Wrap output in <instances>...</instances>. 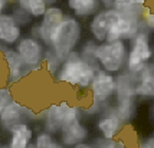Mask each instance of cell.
<instances>
[{"label": "cell", "instance_id": "1", "mask_svg": "<svg viewBox=\"0 0 154 148\" xmlns=\"http://www.w3.org/2000/svg\"><path fill=\"white\" fill-rule=\"evenodd\" d=\"M95 72L97 71L94 68H91L87 62L82 61L79 52L74 50L60 62L59 69L54 78L68 86L79 88L82 91H85L91 85Z\"/></svg>", "mask_w": 154, "mask_h": 148}, {"label": "cell", "instance_id": "2", "mask_svg": "<svg viewBox=\"0 0 154 148\" xmlns=\"http://www.w3.org/2000/svg\"><path fill=\"white\" fill-rule=\"evenodd\" d=\"M82 38V25L74 16H65L59 27L51 38L48 49L62 62L71 52L76 50V46Z\"/></svg>", "mask_w": 154, "mask_h": 148}, {"label": "cell", "instance_id": "3", "mask_svg": "<svg viewBox=\"0 0 154 148\" xmlns=\"http://www.w3.org/2000/svg\"><path fill=\"white\" fill-rule=\"evenodd\" d=\"M128 55V45L124 41L102 42L97 45L95 49V61L100 69L108 74L115 75L125 69Z\"/></svg>", "mask_w": 154, "mask_h": 148}, {"label": "cell", "instance_id": "4", "mask_svg": "<svg viewBox=\"0 0 154 148\" xmlns=\"http://www.w3.org/2000/svg\"><path fill=\"white\" fill-rule=\"evenodd\" d=\"M150 33L146 27H141L138 33L128 43V55L125 62V71L133 75L140 74L143 68L153 59V49L150 43Z\"/></svg>", "mask_w": 154, "mask_h": 148}, {"label": "cell", "instance_id": "5", "mask_svg": "<svg viewBox=\"0 0 154 148\" xmlns=\"http://www.w3.org/2000/svg\"><path fill=\"white\" fill-rule=\"evenodd\" d=\"M91 92V105L88 108V114H97V111H102L107 108L108 102L112 101L115 96V75H111L98 69L94 74V78L89 85Z\"/></svg>", "mask_w": 154, "mask_h": 148}, {"label": "cell", "instance_id": "6", "mask_svg": "<svg viewBox=\"0 0 154 148\" xmlns=\"http://www.w3.org/2000/svg\"><path fill=\"white\" fill-rule=\"evenodd\" d=\"M43 131L49 134H58L63 124L74 119L82 118V109L76 105H71L66 101H60L59 104H52L43 112H40Z\"/></svg>", "mask_w": 154, "mask_h": 148}, {"label": "cell", "instance_id": "7", "mask_svg": "<svg viewBox=\"0 0 154 148\" xmlns=\"http://www.w3.org/2000/svg\"><path fill=\"white\" fill-rule=\"evenodd\" d=\"M65 12L63 9L59 6H49L46 9L45 14L40 17V23L36 25V26L32 27V32H30V36L40 41L45 46H49V42H51V38L52 35L55 33V30L59 27V25L62 23V20L65 19Z\"/></svg>", "mask_w": 154, "mask_h": 148}, {"label": "cell", "instance_id": "8", "mask_svg": "<svg viewBox=\"0 0 154 148\" xmlns=\"http://www.w3.org/2000/svg\"><path fill=\"white\" fill-rule=\"evenodd\" d=\"M14 50L17 52L27 69L35 71V69H39L43 63L46 46L32 36H25V38H20V41L16 43Z\"/></svg>", "mask_w": 154, "mask_h": 148}, {"label": "cell", "instance_id": "9", "mask_svg": "<svg viewBox=\"0 0 154 148\" xmlns=\"http://www.w3.org/2000/svg\"><path fill=\"white\" fill-rule=\"evenodd\" d=\"M141 27H146L143 25L140 17L137 16H121L118 20L114 23V26L111 27L109 33H108L105 42H114V41H124L130 42L135 35L138 33Z\"/></svg>", "mask_w": 154, "mask_h": 148}, {"label": "cell", "instance_id": "10", "mask_svg": "<svg viewBox=\"0 0 154 148\" xmlns=\"http://www.w3.org/2000/svg\"><path fill=\"white\" fill-rule=\"evenodd\" d=\"M118 17H120V14L112 9H101L89 20V25H88L89 33L92 35V38L97 42H100V43L105 42L111 27L118 20Z\"/></svg>", "mask_w": 154, "mask_h": 148}, {"label": "cell", "instance_id": "11", "mask_svg": "<svg viewBox=\"0 0 154 148\" xmlns=\"http://www.w3.org/2000/svg\"><path fill=\"white\" fill-rule=\"evenodd\" d=\"M59 144L63 147H75L76 144L87 142L89 138V131L82 119H74L63 124L59 129Z\"/></svg>", "mask_w": 154, "mask_h": 148}, {"label": "cell", "instance_id": "12", "mask_svg": "<svg viewBox=\"0 0 154 148\" xmlns=\"http://www.w3.org/2000/svg\"><path fill=\"white\" fill-rule=\"evenodd\" d=\"M35 118H36L35 112H32L27 107L14 99L0 114V122L6 129L16 124H29Z\"/></svg>", "mask_w": 154, "mask_h": 148}, {"label": "cell", "instance_id": "13", "mask_svg": "<svg viewBox=\"0 0 154 148\" xmlns=\"http://www.w3.org/2000/svg\"><path fill=\"white\" fill-rule=\"evenodd\" d=\"M122 124L115 115L112 108H105L102 109L100 118L97 119V131L100 137L108 138V140H117L118 135L121 134Z\"/></svg>", "mask_w": 154, "mask_h": 148}, {"label": "cell", "instance_id": "14", "mask_svg": "<svg viewBox=\"0 0 154 148\" xmlns=\"http://www.w3.org/2000/svg\"><path fill=\"white\" fill-rule=\"evenodd\" d=\"M3 61L7 69V81L10 83H17L23 78H26L30 72L20 59V56L14 49H3Z\"/></svg>", "mask_w": 154, "mask_h": 148}, {"label": "cell", "instance_id": "15", "mask_svg": "<svg viewBox=\"0 0 154 148\" xmlns=\"http://www.w3.org/2000/svg\"><path fill=\"white\" fill-rule=\"evenodd\" d=\"M22 38V27L16 22L12 13L0 14V43L13 46Z\"/></svg>", "mask_w": 154, "mask_h": 148}, {"label": "cell", "instance_id": "16", "mask_svg": "<svg viewBox=\"0 0 154 148\" xmlns=\"http://www.w3.org/2000/svg\"><path fill=\"white\" fill-rule=\"evenodd\" d=\"M154 96V65L150 62L137 74L135 98H153Z\"/></svg>", "mask_w": 154, "mask_h": 148}, {"label": "cell", "instance_id": "17", "mask_svg": "<svg viewBox=\"0 0 154 148\" xmlns=\"http://www.w3.org/2000/svg\"><path fill=\"white\" fill-rule=\"evenodd\" d=\"M10 140L6 148H26L33 141V128L29 124H16L7 128Z\"/></svg>", "mask_w": 154, "mask_h": 148}, {"label": "cell", "instance_id": "18", "mask_svg": "<svg viewBox=\"0 0 154 148\" xmlns=\"http://www.w3.org/2000/svg\"><path fill=\"white\" fill-rule=\"evenodd\" d=\"M135 85H137V75L130 74L125 69L120 74H117V76H115L114 99L135 98Z\"/></svg>", "mask_w": 154, "mask_h": 148}, {"label": "cell", "instance_id": "19", "mask_svg": "<svg viewBox=\"0 0 154 148\" xmlns=\"http://www.w3.org/2000/svg\"><path fill=\"white\" fill-rule=\"evenodd\" d=\"M68 6L72 10L74 17H79V19L92 17L95 13L101 10V5L98 0H68Z\"/></svg>", "mask_w": 154, "mask_h": 148}, {"label": "cell", "instance_id": "20", "mask_svg": "<svg viewBox=\"0 0 154 148\" xmlns=\"http://www.w3.org/2000/svg\"><path fill=\"white\" fill-rule=\"evenodd\" d=\"M114 112L121 121L122 127L128 125L137 112V98H125V99H115Z\"/></svg>", "mask_w": 154, "mask_h": 148}, {"label": "cell", "instance_id": "21", "mask_svg": "<svg viewBox=\"0 0 154 148\" xmlns=\"http://www.w3.org/2000/svg\"><path fill=\"white\" fill-rule=\"evenodd\" d=\"M16 3L17 9L27 13L30 19H40L48 9L43 0H16Z\"/></svg>", "mask_w": 154, "mask_h": 148}, {"label": "cell", "instance_id": "22", "mask_svg": "<svg viewBox=\"0 0 154 148\" xmlns=\"http://www.w3.org/2000/svg\"><path fill=\"white\" fill-rule=\"evenodd\" d=\"M144 7L146 6H141L134 0H114L111 9L121 16H137L141 19Z\"/></svg>", "mask_w": 154, "mask_h": 148}, {"label": "cell", "instance_id": "23", "mask_svg": "<svg viewBox=\"0 0 154 148\" xmlns=\"http://www.w3.org/2000/svg\"><path fill=\"white\" fill-rule=\"evenodd\" d=\"M95 49H97V43L94 41H87L81 47L79 55L82 58V61L87 62L88 65L91 68H94L95 71H98L100 66H98V63L95 61Z\"/></svg>", "mask_w": 154, "mask_h": 148}, {"label": "cell", "instance_id": "24", "mask_svg": "<svg viewBox=\"0 0 154 148\" xmlns=\"http://www.w3.org/2000/svg\"><path fill=\"white\" fill-rule=\"evenodd\" d=\"M59 65L60 62L56 59V56H55L49 49L46 47V50H45V56H43V63H42V66L46 68L48 74L55 76V74L58 72V69H59Z\"/></svg>", "mask_w": 154, "mask_h": 148}, {"label": "cell", "instance_id": "25", "mask_svg": "<svg viewBox=\"0 0 154 148\" xmlns=\"http://www.w3.org/2000/svg\"><path fill=\"white\" fill-rule=\"evenodd\" d=\"M55 142H56V140H55V137L52 134H49L46 131H40V132L36 134L33 145L35 148H52Z\"/></svg>", "mask_w": 154, "mask_h": 148}, {"label": "cell", "instance_id": "26", "mask_svg": "<svg viewBox=\"0 0 154 148\" xmlns=\"http://www.w3.org/2000/svg\"><path fill=\"white\" fill-rule=\"evenodd\" d=\"M91 147L92 148H115L117 147V140H108L104 137H95L91 140Z\"/></svg>", "mask_w": 154, "mask_h": 148}, {"label": "cell", "instance_id": "27", "mask_svg": "<svg viewBox=\"0 0 154 148\" xmlns=\"http://www.w3.org/2000/svg\"><path fill=\"white\" fill-rule=\"evenodd\" d=\"M13 101V92L9 86H0V114L3 109Z\"/></svg>", "mask_w": 154, "mask_h": 148}, {"label": "cell", "instance_id": "28", "mask_svg": "<svg viewBox=\"0 0 154 148\" xmlns=\"http://www.w3.org/2000/svg\"><path fill=\"white\" fill-rule=\"evenodd\" d=\"M137 148H154V137H147V138H144V140H141L138 142V145Z\"/></svg>", "mask_w": 154, "mask_h": 148}, {"label": "cell", "instance_id": "29", "mask_svg": "<svg viewBox=\"0 0 154 148\" xmlns=\"http://www.w3.org/2000/svg\"><path fill=\"white\" fill-rule=\"evenodd\" d=\"M98 2L101 5V9H111L114 3V0H98Z\"/></svg>", "mask_w": 154, "mask_h": 148}, {"label": "cell", "instance_id": "30", "mask_svg": "<svg viewBox=\"0 0 154 148\" xmlns=\"http://www.w3.org/2000/svg\"><path fill=\"white\" fill-rule=\"evenodd\" d=\"M115 148H130L128 147V144L124 140H121V138H117V147Z\"/></svg>", "mask_w": 154, "mask_h": 148}, {"label": "cell", "instance_id": "31", "mask_svg": "<svg viewBox=\"0 0 154 148\" xmlns=\"http://www.w3.org/2000/svg\"><path fill=\"white\" fill-rule=\"evenodd\" d=\"M72 148H92V147H91L89 142H81V144H76V145Z\"/></svg>", "mask_w": 154, "mask_h": 148}, {"label": "cell", "instance_id": "32", "mask_svg": "<svg viewBox=\"0 0 154 148\" xmlns=\"http://www.w3.org/2000/svg\"><path fill=\"white\" fill-rule=\"evenodd\" d=\"M43 2H45V5H46L48 7H49V6H55V5L58 3V0H43Z\"/></svg>", "mask_w": 154, "mask_h": 148}, {"label": "cell", "instance_id": "33", "mask_svg": "<svg viewBox=\"0 0 154 148\" xmlns=\"http://www.w3.org/2000/svg\"><path fill=\"white\" fill-rule=\"evenodd\" d=\"M134 2H135V3H138V5H141V6H146L148 0H134Z\"/></svg>", "mask_w": 154, "mask_h": 148}, {"label": "cell", "instance_id": "34", "mask_svg": "<svg viewBox=\"0 0 154 148\" xmlns=\"http://www.w3.org/2000/svg\"><path fill=\"white\" fill-rule=\"evenodd\" d=\"M52 148H66V147H63V145H60L59 142L56 141V142H55V144H54V147H52Z\"/></svg>", "mask_w": 154, "mask_h": 148}, {"label": "cell", "instance_id": "35", "mask_svg": "<svg viewBox=\"0 0 154 148\" xmlns=\"http://www.w3.org/2000/svg\"><path fill=\"white\" fill-rule=\"evenodd\" d=\"M0 148H6V147H0Z\"/></svg>", "mask_w": 154, "mask_h": 148}]
</instances>
